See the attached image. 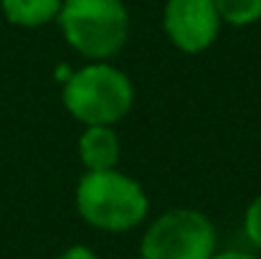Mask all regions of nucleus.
<instances>
[{
	"mask_svg": "<svg viewBox=\"0 0 261 259\" xmlns=\"http://www.w3.org/2000/svg\"><path fill=\"white\" fill-rule=\"evenodd\" d=\"M76 208L89 226L101 231H129L145 221L150 201L145 188L114 171H87L76 185Z\"/></svg>",
	"mask_w": 261,
	"mask_h": 259,
	"instance_id": "nucleus-1",
	"label": "nucleus"
},
{
	"mask_svg": "<svg viewBox=\"0 0 261 259\" xmlns=\"http://www.w3.org/2000/svg\"><path fill=\"white\" fill-rule=\"evenodd\" d=\"M69 114L87 127L91 125H117L135 102V86L124 72L109 66L107 61H91L84 69L71 72L61 91Z\"/></svg>",
	"mask_w": 261,
	"mask_h": 259,
	"instance_id": "nucleus-2",
	"label": "nucleus"
},
{
	"mask_svg": "<svg viewBox=\"0 0 261 259\" xmlns=\"http://www.w3.org/2000/svg\"><path fill=\"white\" fill-rule=\"evenodd\" d=\"M56 20L66 43L91 61L112 59L129 36V13L122 0H64Z\"/></svg>",
	"mask_w": 261,
	"mask_h": 259,
	"instance_id": "nucleus-3",
	"label": "nucleus"
},
{
	"mask_svg": "<svg viewBox=\"0 0 261 259\" xmlns=\"http://www.w3.org/2000/svg\"><path fill=\"white\" fill-rule=\"evenodd\" d=\"M216 254L213 221L193 208H175L158 216L142 237V259H211Z\"/></svg>",
	"mask_w": 261,
	"mask_h": 259,
	"instance_id": "nucleus-4",
	"label": "nucleus"
},
{
	"mask_svg": "<svg viewBox=\"0 0 261 259\" xmlns=\"http://www.w3.org/2000/svg\"><path fill=\"white\" fill-rule=\"evenodd\" d=\"M216 0H168L163 10V28L175 49L200 54L211 49L221 31Z\"/></svg>",
	"mask_w": 261,
	"mask_h": 259,
	"instance_id": "nucleus-5",
	"label": "nucleus"
},
{
	"mask_svg": "<svg viewBox=\"0 0 261 259\" xmlns=\"http://www.w3.org/2000/svg\"><path fill=\"white\" fill-rule=\"evenodd\" d=\"M79 155L87 171H114L119 163L117 132L107 125H91L79 137Z\"/></svg>",
	"mask_w": 261,
	"mask_h": 259,
	"instance_id": "nucleus-6",
	"label": "nucleus"
},
{
	"mask_svg": "<svg viewBox=\"0 0 261 259\" xmlns=\"http://www.w3.org/2000/svg\"><path fill=\"white\" fill-rule=\"evenodd\" d=\"M64 0H0V10L10 26L41 28L59 18Z\"/></svg>",
	"mask_w": 261,
	"mask_h": 259,
	"instance_id": "nucleus-7",
	"label": "nucleus"
},
{
	"mask_svg": "<svg viewBox=\"0 0 261 259\" xmlns=\"http://www.w3.org/2000/svg\"><path fill=\"white\" fill-rule=\"evenodd\" d=\"M218 15L231 26H251L261 18V0H216Z\"/></svg>",
	"mask_w": 261,
	"mask_h": 259,
	"instance_id": "nucleus-8",
	"label": "nucleus"
},
{
	"mask_svg": "<svg viewBox=\"0 0 261 259\" xmlns=\"http://www.w3.org/2000/svg\"><path fill=\"white\" fill-rule=\"evenodd\" d=\"M244 231H246V237L261 249V196H256V198L249 203V208H246V214H244Z\"/></svg>",
	"mask_w": 261,
	"mask_h": 259,
	"instance_id": "nucleus-9",
	"label": "nucleus"
},
{
	"mask_svg": "<svg viewBox=\"0 0 261 259\" xmlns=\"http://www.w3.org/2000/svg\"><path fill=\"white\" fill-rule=\"evenodd\" d=\"M59 259H99L89 247H82V244H76V247H69L64 254Z\"/></svg>",
	"mask_w": 261,
	"mask_h": 259,
	"instance_id": "nucleus-10",
	"label": "nucleus"
},
{
	"mask_svg": "<svg viewBox=\"0 0 261 259\" xmlns=\"http://www.w3.org/2000/svg\"><path fill=\"white\" fill-rule=\"evenodd\" d=\"M211 259H256L251 257V254H246V252H236V249H228V252H216Z\"/></svg>",
	"mask_w": 261,
	"mask_h": 259,
	"instance_id": "nucleus-11",
	"label": "nucleus"
}]
</instances>
